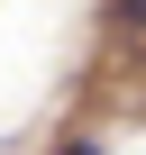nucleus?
Segmentation results:
<instances>
[{"mask_svg":"<svg viewBox=\"0 0 146 155\" xmlns=\"http://www.w3.org/2000/svg\"><path fill=\"white\" fill-rule=\"evenodd\" d=\"M110 9H119V28H137V37H146V0H110Z\"/></svg>","mask_w":146,"mask_h":155,"instance_id":"f257e3e1","label":"nucleus"},{"mask_svg":"<svg viewBox=\"0 0 146 155\" xmlns=\"http://www.w3.org/2000/svg\"><path fill=\"white\" fill-rule=\"evenodd\" d=\"M55 155H101V137H91V128H73V137H64Z\"/></svg>","mask_w":146,"mask_h":155,"instance_id":"f03ea898","label":"nucleus"}]
</instances>
